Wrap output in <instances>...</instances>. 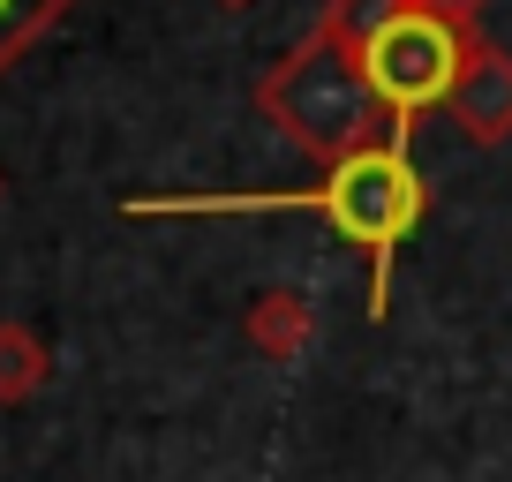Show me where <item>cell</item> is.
Instances as JSON below:
<instances>
[{
  "label": "cell",
  "instance_id": "5b68a950",
  "mask_svg": "<svg viewBox=\"0 0 512 482\" xmlns=\"http://www.w3.org/2000/svg\"><path fill=\"white\" fill-rule=\"evenodd\" d=\"M241 332H249V347L264 354V362H302L309 339H317V309H309V294L272 287V294H256V302H249Z\"/></svg>",
  "mask_w": 512,
  "mask_h": 482
},
{
  "label": "cell",
  "instance_id": "9c48e42d",
  "mask_svg": "<svg viewBox=\"0 0 512 482\" xmlns=\"http://www.w3.org/2000/svg\"><path fill=\"white\" fill-rule=\"evenodd\" d=\"M219 8H256V0H219Z\"/></svg>",
  "mask_w": 512,
  "mask_h": 482
},
{
  "label": "cell",
  "instance_id": "6da1fadb",
  "mask_svg": "<svg viewBox=\"0 0 512 482\" xmlns=\"http://www.w3.org/2000/svg\"><path fill=\"white\" fill-rule=\"evenodd\" d=\"M136 219H219V211H317L354 257L369 264V317L392 309V257L400 241H415L430 189H422L415 159H407V136H384L377 151L332 166L309 189H264V196H136Z\"/></svg>",
  "mask_w": 512,
  "mask_h": 482
},
{
  "label": "cell",
  "instance_id": "7a4b0ae2",
  "mask_svg": "<svg viewBox=\"0 0 512 482\" xmlns=\"http://www.w3.org/2000/svg\"><path fill=\"white\" fill-rule=\"evenodd\" d=\"M369 8H377V0H324V16L309 23V38H294L272 61V76L256 83V113H264L294 151H309L324 174L362 159V151H377L384 136H392V121H384L377 91H369V76H362V53H354Z\"/></svg>",
  "mask_w": 512,
  "mask_h": 482
},
{
  "label": "cell",
  "instance_id": "277c9868",
  "mask_svg": "<svg viewBox=\"0 0 512 482\" xmlns=\"http://www.w3.org/2000/svg\"><path fill=\"white\" fill-rule=\"evenodd\" d=\"M445 113L475 151L512 144V53L497 38H482V31L467 38V61H460V83H452Z\"/></svg>",
  "mask_w": 512,
  "mask_h": 482
},
{
  "label": "cell",
  "instance_id": "3957f363",
  "mask_svg": "<svg viewBox=\"0 0 512 482\" xmlns=\"http://www.w3.org/2000/svg\"><path fill=\"white\" fill-rule=\"evenodd\" d=\"M354 53H362V76H369V91H377L392 136L415 144V121H422V113H437L452 98V83H460L467 38L452 31V23L422 16L415 0H377Z\"/></svg>",
  "mask_w": 512,
  "mask_h": 482
},
{
  "label": "cell",
  "instance_id": "8992f818",
  "mask_svg": "<svg viewBox=\"0 0 512 482\" xmlns=\"http://www.w3.org/2000/svg\"><path fill=\"white\" fill-rule=\"evenodd\" d=\"M53 377V354H46V339L31 332V324H0V407H16V400H31L38 385Z\"/></svg>",
  "mask_w": 512,
  "mask_h": 482
},
{
  "label": "cell",
  "instance_id": "52a82bcc",
  "mask_svg": "<svg viewBox=\"0 0 512 482\" xmlns=\"http://www.w3.org/2000/svg\"><path fill=\"white\" fill-rule=\"evenodd\" d=\"M68 8H76V0H0V76H8Z\"/></svg>",
  "mask_w": 512,
  "mask_h": 482
},
{
  "label": "cell",
  "instance_id": "ba28073f",
  "mask_svg": "<svg viewBox=\"0 0 512 482\" xmlns=\"http://www.w3.org/2000/svg\"><path fill=\"white\" fill-rule=\"evenodd\" d=\"M422 16H437V23H452V31L460 38H475L482 31V8H490V0H415Z\"/></svg>",
  "mask_w": 512,
  "mask_h": 482
}]
</instances>
